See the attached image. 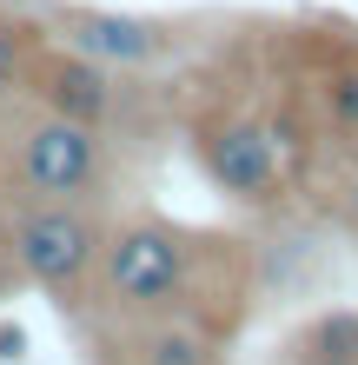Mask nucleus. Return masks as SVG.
I'll use <instances>...</instances> for the list:
<instances>
[{"mask_svg": "<svg viewBox=\"0 0 358 365\" xmlns=\"http://www.w3.org/2000/svg\"><path fill=\"white\" fill-rule=\"evenodd\" d=\"M193 266H199V246L179 226L126 220L100 240L93 286L120 312H173L179 299H193Z\"/></svg>", "mask_w": 358, "mask_h": 365, "instance_id": "obj_1", "label": "nucleus"}, {"mask_svg": "<svg viewBox=\"0 0 358 365\" xmlns=\"http://www.w3.org/2000/svg\"><path fill=\"white\" fill-rule=\"evenodd\" d=\"M100 240H107V232L80 212V200H33L14 220L7 252H14V266L27 272L33 286H47L60 306H67V299H80V292L93 286Z\"/></svg>", "mask_w": 358, "mask_h": 365, "instance_id": "obj_2", "label": "nucleus"}, {"mask_svg": "<svg viewBox=\"0 0 358 365\" xmlns=\"http://www.w3.org/2000/svg\"><path fill=\"white\" fill-rule=\"evenodd\" d=\"M14 180L27 200H87L100 180V133L67 113H33L14 146Z\"/></svg>", "mask_w": 358, "mask_h": 365, "instance_id": "obj_3", "label": "nucleus"}, {"mask_svg": "<svg viewBox=\"0 0 358 365\" xmlns=\"http://www.w3.org/2000/svg\"><path fill=\"white\" fill-rule=\"evenodd\" d=\"M27 87L40 93V106H47V113H67V120H87V126H100V113L113 106L107 73H100L87 53H47V47H33Z\"/></svg>", "mask_w": 358, "mask_h": 365, "instance_id": "obj_4", "label": "nucleus"}, {"mask_svg": "<svg viewBox=\"0 0 358 365\" xmlns=\"http://www.w3.org/2000/svg\"><path fill=\"white\" fill-rule=\"evenodd\" d=\"M206 166H213V180H226V192H239V200H272V186H279L272 146L252 133V126H213V133H206Z\"/></svg>", "mask_w": 358, "mask_h": 365, "instance_id": "obj_5", "label": "nucleus"}, {"mask_svg": "<svg viewBox=\"0 0 358 365\" xmlns=\"http://www.w3.org/2000/svg\"><path fill=\"white\" fill-rule=\"evenodd\" d=\"M60 34H67V47L87 53V60H146V53H159V27L153 20H126V14L73 7L67 20H60Z\"/></svg>", "mask_w": 358, "mask_h": 365, "instance_id": "obj_6", "label": "nucleus"}, {"mask_svg": "<svg viewBox=\"0 0 358 365\" xmlns=\"http://www.w3.org/2000/svg\"><path fill=\"white\" fill-rule=\"evenodd\" d=\"M133 365H213V332L193 326L179 306L146 312V326L133 332Z\"/></svg>", "mask_w": 358, "mask_h": 365, "instance_id": "obj_7", "label": "nucleus"}, {"mask_svg": "<svg viewBox=\"0 0 358 365\" xmlns=\"http://www.w3.org/2000/svg\"><path fill=\"white\" fill-rule=\"evenodd\" d=\"M33 47H40V34L27 27V20H7V14H0V100H7L14 87H27Z\"/></svg>", "mask_w": 358, "mask_h": 365, "instance_id": "obj_8", "label": "nucleus"}, {"mask_svg": "<svg viewBox=\"0 0 358 365\" xmlns=\"http://www.w3.org/2000/svg\"><path fill=\"white\" fill-rule=\"evenodd\" d=\"M345 212L358 220V173H352V186H345Z\"/></svg>", "mask_w": 358, "mask_h": 365, "instance_id": "obj_9", "label": "nucleus"}, {"mask_svg": "<svg viewBox=\"0 0 358 365\" xmlns=\"http://www.w3.org/2000/svg\"><path fill=\"white\" fill-rule=\"evenodd\" d=\"M0 279H7V266H0Z\"/></svg>", "mask_w": 358, "mask_h": 365, "instance_id": "obj_10", "label": "nucleus"}, {"mask_svg": "<svg viewBox=\"0 0 358 365\" xmlns=\"http://www.w3.org/2000/svg\"><path fill=\"white\" fill-rule=\"evenodd\" d=\"M352 87H358V73H352Z\"/></svg>", "mask_w": 358, "mask_h": 365, "instance_id": "obj_11", "label": "nucleus"}]
</instances>
